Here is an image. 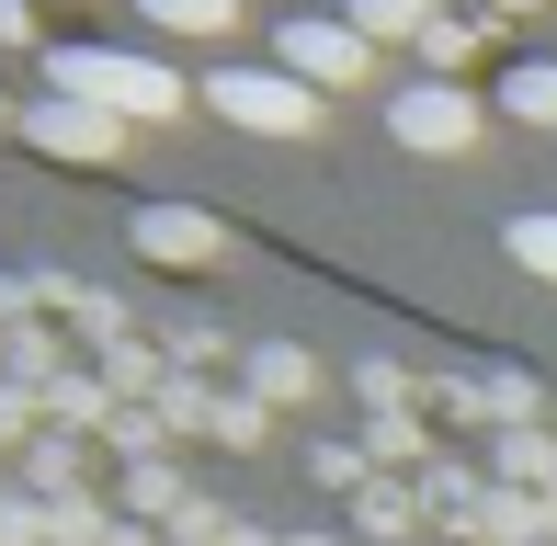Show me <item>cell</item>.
<instances>
[{"instance_id": "6da1fadb", "label": "cell", "mask_w": 557, "mask_h": 546, "mask_svg": "<svg viewBox=\"0 0 557 546\" xmlns=\"http://www.w3.org/2000/svg\"><path fill=\"white\" fill-rule=\"evenodd\" d=\"M46 91H81V103H103L114 126H171L206 80H171V69L137 58V46H46Z\"/></svg>"}, {"instance_id": "7a4b0ae2", "label": "cell", "mask_w": 557, "mask_h": 546, "mask_svg": "<svg viewBox=\"0 0 557 546\" xmlns=\"http://www.w3.org/2000/svg\"><path fill=\"white\" fill-rule=\"evenodd\" d=\"M206 103H216L239 137H308V126H319V91L296 80V69H216Z\"/></svg>"}, {"instance_id": "3957f363", "label": "cell", "mask_w": 557, "mask_h": 546, "mask_svg": "<svg viewBox=\"0 0 557 546\" xmlns=\"http://www.w3.org/2000/svg\"><path fill=\"white\" fill-rule=\"evenodd\" d=\"M273 69H296L308 91H364L375 80V46L352 35L342 12H296L285 35H273Z\"/></svg>"}, {"instance_id": "277c9868", "label": "cell", "mask_w": 557, "mask_h": 546, "mask_svg": "<svg viewBox=\"0 0 557 546\" xmlns=\"http://www.w3.org/2000/svg\"><path fill=\"white\" fill-rule=\"evenodd\" d=\"M478 126H490V103L455 80H421V91H387V137L421 148V160H455V148H478Z\"/></svg>"}, {"instance_id": "5b68a950", "label": "cell", "mask_w": 557, "mask_h": 546, "mask_svg": "<svg viewBox=\"0 0 557 546\" xmlns=\"http://www.w3.org/2000/svg\"><path fill=\"white\" fill-rule=\"evenodd\" d=\"M23 137H35L46 160H91V171H103V160H125L137 126H114V114L81 103V91H35V103H23Z\"/></svg>"}, {"instance_id": "8992f818", "label": "cell", "mask_w": 557, "mask_h": 546, "mask_svg": "<svg viewBox=\"0 0 557 546\" xmlns=\"http://www.w3.org/2000/svg\"><path fill=\"white\" fill-rule=\"evenodd\" d=\"M125 239H137V262H171V273H206V262L227 251V228H216L206 206H137V228H125Z\"/></svg>"}, {"instance_id": "52a82bcc", "label": "cell", "mask_w": 557, "mask_h": 546, "mask_svg": "<svg viewBox=\"0 0 557 546\" xmlns=\"http://www.w3.org/2000/svg\"><path fill=\"white\" fill-rule=\"evenodd\" d=\"M512 126H557V58H523V69H500V91H490Z\"/></svg>"}, {"instance_id": "ba28073f", "label": "cell", "mask_w": 557, "mask_h": 546, "mask_svg": "<svg viewBox=\"0 0 557 546\" xmlns=\"http://www.w3.org/2000/svg\"><path fill=\"white\" fill-rule=\"evenodd\" d=\"M352 35H364V46H421V35H433V0H352Z\"/></svg>"}, {"instance_id": "9c48e42d", "label": "cell", "mask_w": 557, "mask_h": 546, "mask_svg": "<svg viewBox=\"0 0 557 546\" xmlns=\"http://www.w3.org/2000/svg\"><path fill=\"white\" fill-rule=\"evenodd\" d=\"M160 35H239V0H137Z\"/></svg>"}, {"instance_id": "30bf717a", "label": "cell", "mask_w": 557, "mask_h": 546, "mask_svg": "<svg viewBox=\"0 0 557 546\" xmlns=\"http://www.w3.org/2000/svg\"><path fill=\"white\" fill-rule=\"evenodd\" d=\"M250 387H262V399H308V387H319V364L296 353V342H262V353H250Z\"/></svg>"}, {"instance_id": "8fae6325", "label": "cell", "mask_w": 557, "mask_h": 546, "mask_svg": "<svg viewBox=\"0 0 557 546\" xmlns=\"http://www.w3.org/2000/svg\"><path fill=\"white\" fill-rule=\"evenodd\" d=\"M421 58H433V80H455V69L478 58V23H455V12H433V35H421Z\"/></svg>"}, {"instance_id": "7c38bea8", "label": "cell", "mask_w": 557, "mask_h": 546, "mask_svg": "<svg viewBox=\"0 0 557 546\" xmlns=\"http://www.w3.org/2000/svg\"><path fill=\"white\" fill-rule=\"evenodd\" d=\"M512 262L535 273V285H557V216H512Z\"/></svg>"}, {"instance_id": "4fadbf2b", "label": "cell", "mask_w": 557, "mask_h": 546, "mask_svg": "<svg viewBox=\"0 0 557 546\" xmlns=\"http://www.w3.org/2000/svg\"><path fill=\"white\" fill-rule=\"evenodd\" d=\"M35 35V12H23V0H0V46H23Z\"/></svg>"}, {"instance_id": "5bb4252c", "label": "cell", "mask_w": 557, "mask_h": 546, "mask_svg": "<svg viewBox=\"0 0 557 546\" xmlns=\"http://www.w3.org/2000/svg\"><path fill=\"white\" fill-rule=\"evenodd\" d=\"M23 296H46V285H12V273H0V319H23Z\"/></svg>"}, {"instance_id": "9a60e30c", "label": "cell", "mask_w": 557, "mask_h": 546, "mask_svg": "<svg viewBox=\"0 0 557 546\" xmlns=\"http://www.w3.org/2000/svg\"><path fill=\"white\" fill-rule=\"evenodd\" d=\"M478 12H546V0H478Z\"/></svg>"}, {"instance_id": "2e32d148", "label": "cell", "mask_w": 557, "mask_h": 546, "mask_svg": "<svg viewBox=\"0 0 557 546\" xmlns=\"http://www.w3.org/2000/svg\"><path fill=\"white\" fill-rule=\"evenodd\" d=\"M0 126H12V103H0Z\"/></svg>"}]
</instances>
